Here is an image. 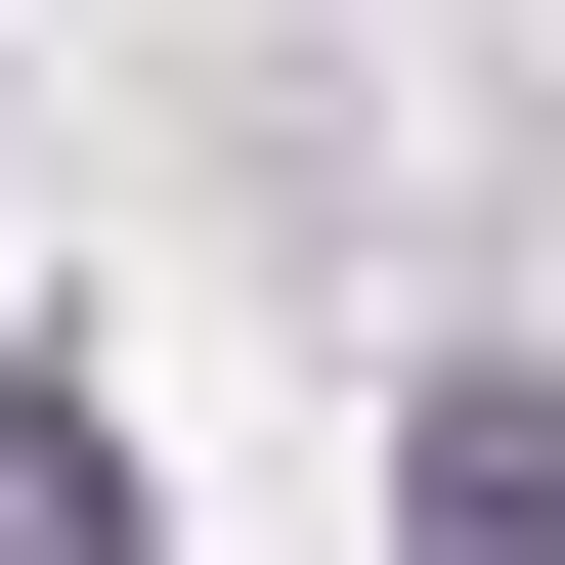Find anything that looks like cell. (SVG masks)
Returning <instances> with one entry per match:
<instances>
[{
  "label": "cell",
  "mask_w": 565,
  "mask_h": 565,
  "mask_svg": "<svg viewBox=\"0 0 565 565\" xmlns=\"http://www.w3.org/2000/svg\"><path fill=\"white\" fill-rule=\"evenodd\" d=\"M392 565H565V349H479V392H392Z\"/></svg>",
  "instance_id": "cell-1"
},
{
  "label": "cell",
  "mask_w": 565,
  "mask_h": 565,
  "mask_svg": "<svg viewBox=\"0 0 565 565\" xmlns=\"http://www.w3.org/2000/svg\"><path fill=\"white\" fill-rule=\"evenodd\" d=\"M0 565H131V435L87 392H0Z\"/></svg>",
  "instance_id": "cell-2"
}]
</instances>
